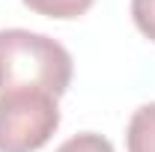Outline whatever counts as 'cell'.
Returning <instances> with one entry per match:
<instances>
[{"instance_id": "obj_5", "label": "cell", "mask_w": 155, "mask_h": 152, "mask_svg": "<svg viewBox=\"0 0 155 152\" xmlns=\"http://www.w3.org/2000/svg\"><path fill=\"white\" fill-rule=\"evenodd\" d=\"M54 152H116L114 143L104 137V134L96 131H81L75 137H69L66 143H60Z\"/></svg>"}, {"instance_id": "obj_2", "label": "cell", "mask_w": 155, "mask_h": 152, "mask_svg": "<svg viewBox=\"0 0 155 152\" xmlns=\"http://www.w3.org/2000/svg\"><path fill=\"white\" fill-rule=\"evenodd\" d=\"M57 128V95L42 90L0 93V152H39Z\"/></svg>"}, {"instance_id": "obj_3", "label": "cell", "mask_w": 155, "mask_h": 152, "mask_svg": "<svg viewBox=\"0 0 155 152\" xmlns=\"http://www.w3.org/2000/svg\"><path fill=\"white\" fill-rule=\"evenodd\" d=\"M125 149L128 152H155V101L140 104L125 128Z\"/></svg>"}, {"instance_id": "obj_6", "label": "cell", "mask_w": 155, "mask_h": 152, "mask_svg": "<svg viewBox=\"0 0 155 152\" xmlns=\"http://www.w3.org/2000/svg\"><path fill=\"white\" fill-rule=\"evenodd\" d=\"M131 18L137 30L155 42V0H131Z\"/></svg>"}, {"instance_id": "obj_1", "label": "cell", "mask_w": 155, "mask_h": 152, "mask_svg": "<svg viewBox=\"0 0 155 152\" xmlns=\"http://www.w3.org/2000/svg\"><path fill=\"white\" fill-rule=\"evenodd\" d=\"M75 75V60L57 39L24 27L0 30V93L42 90L63 95Z\"/></svg>"}, {"instance_id": "obj_4", "label": "cell", "mask_w": 155, "mask_h": 152, "mask_svg": "<svg viewBox=\"0 0 155 152\" xmlns=\"http://www.w3.org/2000/svg\"><path fill=\"white\" fill-rule=\"evenodd\" d=\"M30 12L45 15V18H57V21H69V18H81L93 9L96 0H21Z\"/></svg>"}]
</instances>
